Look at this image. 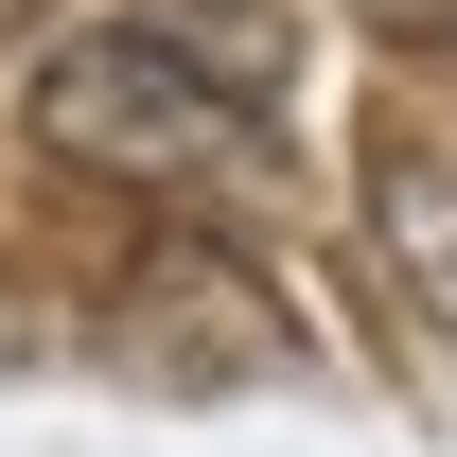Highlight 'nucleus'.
<instances>
[{
    "instance_id": "f257e3e1",
    "label": "nucleus",
    "mask_w": 457,
    "mask_h": 457,
    "mask_svg": "<svg viewBox=\"0 0 457 457\" xmlns=\"http://www.w3.org/2000/svg\"><path fill=\"white\" fill-rule=\"evenodd\" d=\"M36 159L106 176V194L228 212V194L282 176V141H264V88H228L212 54H176L159 18H71L36 54Z\"/></svg>"
},
{
    "instance_id": "f03ea898",
    "label": "nucleus",
    "mask_w": 457,
    "mask_h": 457,
    "mask_svg": "<svg viewBox=\"0 0 457 457\" xmlns=\"http://www.w3.org/2000/svg\"><path fill=\"white\" fill-rule=\"evenodd\" d=\"M123 352L159 387H246V370H282V317H264L246 264H141L123 282Z\"/></svg>"
},
{
    "instance_id": "7ed1b4c3",
    "label": "nucleus",
    "mask_w": 457,
    "mask_h": 457,
    "mask_svg": "<svg viewBox=\"0 0 457 457\" xmlns=\"http://www.w3.org/2000/svg\"><path fill=\"white\" fill-rule=\"evenodd\" d=\"M370 228H387L404 299H422V317H440V352H457V159H422V141H370Z\"/></svg>"
},
{
    "instance_id": "20e7f679",
    "label": "nucleus",
    "mask_w": 457,
    "mask_h": 457,
    "mask_svg": "<svg viewBox=\"0 0 457 457\" xmlns=\"http://www.w3.org/2000/svg\"><path fill=\"white\" fill-rule=\"evenodd\" d=\"M36 335H54V317H36V299L0 282V370H36Z\"/></svg>"
},
{
    "instance_id": "39448f33",
    "label": "nucleus",
    "mask_w": 457,
    "mask_h": 457,
    "mask_svg": "<svg viewBox=\"0 0 457 457\" xmlns=\"http://www.w3.org/2000/svg\"><path fill=\"white\" fill-rule=\"evenodd\" d=\"M370 36H457V0H370Z\"/></svg>"
},
{
    "instance_id": "423d86ee",
    "label": "nucleus",
    "mask_w": 457,
    "mask_h": 457,
    "mask_svg": "<svg viewBox=\"0 0 457 457\" xmlns=\"http://www.w3.org/2000/svg\"><path fill=\"white\" fill-rule=\"evenodd\" d=\"M18 36H36V0H0V54H18Z\"/></svg>"
}]
</instances>
